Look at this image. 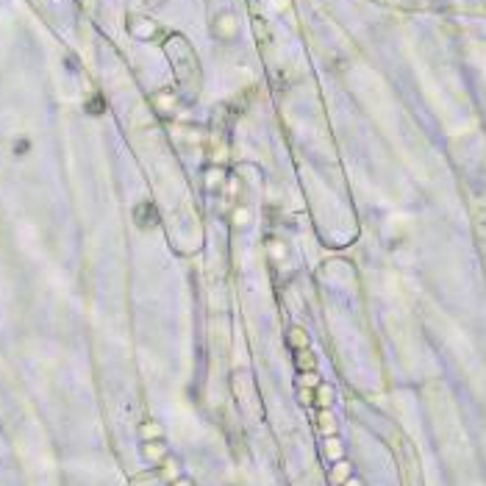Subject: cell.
I'll return each mask as SVG.
<instances>
[{"label": "cell", "mask_w": 486, "mask_h": 486, "mask_svg": "<svg viewBox=\"0 0 486 486\" xmlns=\"http://www.w3.org/2000/svg\"><path fill=\"white\" fill-rule=\"evenodd\" d=\"M134 220H137L139 228H153L156 222H159V211H156V206L150 200H145V203H139L134 208Z\"/></svg>", "instance_id": "obj_1"}, {"label": "cell", "mask_w": 486, "mask_h": 486, "mask_svg": "<svg viewBox=\"0 0 486 486\" xmlns=\"http://www.w3.org/2000/svg\"><path fill=\"white\" fill-rule=\"evenodd\" d=\"M295 367H298L300 372H311V370L317 367L314 353H311L308 347H300V350H298V356H295Z\"/></svg>", "instance_id": "obj_2"}, {"label": "cell", "mask_w": 486, "mask_h": 486, "mask_svg": "<svg viewBox=\"0 0 486 486\" xmlns=\"http://www.w3.org/2000/svg\"><path fill=\"white\" fill-rule=\"evenodd\" d=\"M289 345L292 347H308V336H306V331L303 328H292L289 331Z\"/></svg>", "instance_id": "obj_3"}, {"label": "cell", "mask_w": 486, "mask_h": 486, "mask_svg": "<svg viewBox=\"0 0 486 486\" xmlns=\"http://www.w3.org/2000/svg\"><path fill=\"white\" fill-rule=\"evenodd\" d=\"M347 475H350V464L347 461H339V464L333 467V481H336V484H345Z\"/></svg>", "instance_id": "obj_4"}, {"label": "cell", "mask_w": 486, "mask_h": 486, "mask_svg": "<svg viewBox=\"0 0 486 486\" xmlns=\"http://www.w3.org/2000/svg\"><path fill=\"white\" fill-rule=\"evenodd\" d=\"M325 450H328V456H331L333 461H336V459H342V453H345V450H342V444H339V439H331Z\"/></svg>", "instance_id": "obj_5"}, {"label": "cell", "mask_w": 486, "mask_h": 486, "mask_svg": "<svg viewBox=\"0 0 486 486\" xmlns=\"http://www.w3.org/2000/svg\"><path fill=\"white\" fill-rule=\"evenodd\" d=\"M331 394H333L331 386H325V384L320 386V406H328V403H331Z\"/></svg>", "instance_id": "obj_6"}, {"label": "cell", "mask_w": 486, "mask_h": 486, "mask_svg": "<svg viewBox=\"0 0 486 486\" xmlns=\"http://www.w3.org/2000/svg\"><path fill=\"white\" fill-rule=\"evenodd\" d=\"M345 486H361V481H356V478H350V481H345Z\"/></svg>", "instance_id": "obj_7"}, {"label": "cell", "mask_w": 486, "mask_h": 486, "mask_svg": "<svg viewBox=\"0 0 486 486\" xmlns=\"http://www.w3.org/2000/svg\"><path fill=\"white\" fill-rule=\"evenodd\" d=\"M175 486H195V484H192V481H178Z\"/></svg>", "instance_id": "obj_8"}]
</instances>
